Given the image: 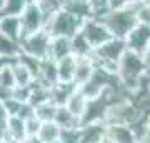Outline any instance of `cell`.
Segmentation results:
<instances>
[{
  "instance_id": "6da1fadb",
  "label": "cell",
  "mask_w": 150,
  "mask_h": 143,
  "mask_svg": "<svg viewBox=\"0 0 150 143\" xmlns=\"http://www.w3.org/2000/svg\"><path fill=\"white\" fill-rule=\"evenodd\" d=\"M100 22L107 27V30L112 33L113 38H120V40H125V38L129 37V33L139 25L137 12L132 7V0H130V4L127 8L110 10Z\"/></svg>"
},
{
  "instance_id": "7a4b0ae2",
  "label": "cell",
  "mask_w": 150,
  "mask_h": 143,
  "mask_svg": "<svg viewBox=\"0 0 150 143\" xmlns=\"http://www.w3.org/2000/svg\"><path fill=\"white\" fill-rule=\"evenodd\" d=\"M125 52H127V43H125V40L112 38L110 42H107L100 48H97L92 57L95 60L97 67H102L107 72L117 75V65Z\"/></svg>"
},
{
  "instance_id": "3957f363",
  "label": "cell",
  "mask_w": 150,
  "mask_h": 143,
  "mask_svg": "<svg viewBox=\"0 0 150 143\" xmlns=\"http://www.w3.org/2000/svg\"><path fill=\"white\" fill-rule=\"evenodd\" d=\"M82 23L83 20L74 17L72 13H69L67 10L57 12L52 18L47 20V25H45V32L50 35V37H64V38H72L75 37L77 33L80 32Z\"/></svg>"
},
{
  "instance_id": "277c9868",
  "label": "cell",
  "mask_w": 150,
  "mask_h": 143,
  "mask_svg": "<svg viewBox=\"0 0 150 143\" xmlns=\"http://www.w3.org/2000/svg\"><path fill=\"white\" fill-rule=\"evenodd\" d=\"M50 35L45 30L33 35H27L20 40V53L38 62L48 60V47H50Z\"/></svg>"
},
{
  "instance_id": "5b68a950",
  "label": "cell",
  "mask_w": 150,
  "mask_h": 143,
  "mask_svg": "<svg viewBox=\"0 0 150 143\" xmlns=\"http://www.w3.org/2000/svg\"><path fill=\"white\" fill-rule=\"evenodd\" d=\"M20 25H22V38L45 30L47 18L38 7V0H28L27 2V7H25V10L20 17Z\"/></svg>"
},
{
  "instance_id": "8992f818",
  "label": "cell",
  "mask_w": 150,
  "mask_h": 143,
  "mask_svg": "<svg viewBox=\"0 0 150 143\" xmlns=\"http://www.w3.org/2000/svg\"><path fill=\"white\" fill-rule=\"evenodd\" d=\"M80 33H82V37L87 40V43L92 47L93 52L113 38L112 33L107 30V27L103 25L100 20H95V18H87V20H83Z\"/></svg>"
},
{
  "instance_id": "52a82bcc",
  "label": "cell",
  "mask_w": 150,
  "mask_h": 143,
  "mask_svg": "<svg viewBox=\"0 0 150 143\" xmlns=\"http://www.w3.org/2000/svg\"><path fill=\"white\" fill-rule=\"evenodd\" d=\"M110 106V101L103 95L97 97L93 100H88L83 117L80 118V127L93 125V123H105V115Z\"/></svg>"
},
{
  "instance_id": "ba28073f",
  "label": "cell",
  "mask_w": 150,
  "mask_h": 143,
  "mask_svg": "<svg viewBox=\"0 0 150 143\" xmlns=\"http://www.w3.org/2000/svg\"><path fill=\"white\" fill-rule=\"evenodd\" d=\"M125 43H127V50L144 55L147 47L150 45V27L139 23L125 38Z\"/></svg>"
},
{
  "instance_id": "9c48e42d",
  "label": "cell",
  "mask_w": 150,
  "mask_h": 143,
  "mask_svg": "<svg viewBox=\"0 0 150 143\" xmlns=\"http://www.w3.org/2000/svg\"><path fill=\"white\" fill-rule=\"evenodd\" d=\"M107 138V125L105 123H93L79 128L77 143H102Z\"/></svg>"
},
{
  "instance_id": "30bf717a",
  "label": "cell",
  "mask_w": 150,
  "mask_h": 143,
  "mask_svg": "<svg viewBox=\"0 0 150 143\" xmlns=\"http://www.w3.org/2000/svg\"><path fill=\"white\" fill-rule=\"evenodd\" d=\"M97 65L93 57H87V58H77L75 65V77H74V85L75 88H82L83 85L92 78V75L95 72Z\"/></svg>"
},
{
  "instance_id": "8fae6325",
  "label": "cell",
  "mask_w": 150,
  "mask_h": 143,
  "mask_svg": "<svg viewBox=\"0 0 150 143\" xmlns=\"http://www.w3.org/2000/svg\"><path fill=\"white\" fill-rule=\"evenodd\" d=\"M72 55V42L70 38L64 37H52L50 38V47H48V60L60 62Z\"/></svg>"
},
{
  "instance_id": "7c38bea8",
  "label": "cell",
  "mask_w": 150,
  "mask_h": 143,
  "mask_svg": "<svg viewBox=\"0 0 150 143\" xmlns=\"http://www.w3.org/2000/svg\"><path fill=\"white\" fill-rule=\"evenodd\" d=\"M107 138L112 143H139L129 125H108Z\"/></svg>"
},
{
  "instance_id": "4fadbf2b",
  "label": "cell",
  "mask_w": 150,
  "mask_h": 143,
  "mask_svg": "<svg viewBox=\"0 0 150 143\" xmlns=\"http://www.w3.org/2000/svg\"><path fill=\"white\" fill-rule=\"evenodd\" d=\"M75 65H77V58H75L74 55H70L67 58L57 62V80H59V83L74 85Z\"/></svg>"
},
{
  "instance_id": "5bb4252c",
  "label": "cell",
  "mask_w": 150,
  "mask_h": 143,
  "mask_svg": "<svg viewBox=\"0 0 150 143\" xmlns=\"http://www.w3.org/2000/svg\"><path fill=\"white\" fill-rule=\"evenodd\" d=\"M0 33H4L13 42L20 43L22 40V25L17 17H0Z\"/></svg>"
},
{
  "instance_id": "9a60e30c",
  "label": "cell",
  "mask_w": 150,
  "mask_h": 143,
  "mask_svg": "<svg viewBox=\"0 0 150 143\" xmlns=\"http://www.w3.org/2000/svg\"><path fill=\"white\" fill-rule=\"evenodd\" d=\"M12 73H13V80H15L17 87H32V83L35 82L33 73L28 70L27 65H23L20 60H13V63L10 65Z\"/></svg>"
},
{
  "instance_id": "2e32d148",
  "label": "cell",
  "mask_w": 150,
  "mask_h": 143,
  "mask_svg": "<svg viewBox=\"0 0 150 143\" xmlns=\"http://www.w3.org/2000/svg\"><path fill=\"white\" fill-rule=\"evenodd\" d=\"M5 135L18 143H23L27 140L25 120H22L20 117H8V120L5 123Z\"/></svg>"
},
{
  "instance_id": "e0dca14e",
  "label": "cell",
  "mask_w": 150,
  "mask_h": 143,
  "mask_svg": "<svg viewBox=\"0 0 150 143\" xmlns=\"http://www.w3.org/2000/svg\"><path fill=\"white\" fill-rule=\"evenodd\" d=\"M62 8L80 20L90 18V0H64Z\"/></svg>"
},
{
  "instance_id": "ac0fdd59",
  "label": "cell",
  "mask_w": 150,
  "mask_h": 143,
  "mask_svg": "<svg viewBox=\"0 0 150 143\" xmlns=\"http://www.w3.org/2000/svg\"><path fill=\"white\" fill-rule=\"evenodd\" d=\"M77 90L75 85H62V83H57L55 87L50 88V101L54 103L55 106H65L67 101L74 92Z\"/></svg>"
},
{
  "instance_id": "d6986e66",
  "label": "cell",
  "mask_w": 150,
  "mask_h": 143,
  "mask_svg": "<svg viewBox=\"0 0 150 143\" xmlns=\"http://www.w3.org/2000/svg\"><path fill=\"white\" fill-rule=\"evenodd\" d=\"M87 103H88V100H87V97L82 93L79 88L74 92V95L69 98V101H67V105H65V108L74 115L75 118H79L80 120L82 117H83V113H85V108H87Z\"/></svg>"
},
{
  "instance_id": "ffe728a7",
  "label": "cell",
  "mask_w": 150,
  "mask_h": 143,
  "mask_svg": "<svg viewBox=\"0 0 150 143\" xmlns=\"http://www.w3.org/2000/svg\"><path fill=\"white\" fill-rule=\"evenodd\" d=\"M37 138H38L42 143H55V142H60V138H62V128H60L55 122L42 123V127H40V132H38Z\"/></svg>"
},
{
  "instance_id": "44dd1931",
  "label": "cell",
  "mask_w": 150,
  "mask_h": 143,
  "mask_svg": "<svg viewBox=\"0 0 150 143\" xmlns=\"http://www.w3.org/2000/svg\"><path fill=\"white\" fill-rule=\"evenodd\" d=\"M54 122L57 123L62 130H77V128H80V120L75 118L65 106H59Z\"/></svg>"
},
{
  "instance_id": "7402d4cb",
  "label": "cell",
  "mask_w": 150,
  "mask_h": 143,
  "mask_svg": "<svg viewBox=\"0 0 150 143\" xmlns=\"http://www.w3.org/2000/svg\"><path fill=\"white\" fill-rule=\"evenodd\" d=\"M72 42V55L75 58H87V57H92L93 55V50L92 47L87 43V40L82 37V33L79 32L75 37L70 38Z\"/></svg>"
},
{
  "instance_id": "603a6c76",
  "label": "cell",
  "mask_w": 150,
  "mask_h": 143,
  "mask_svg": "<svg viewBox=\"0 0 150 143\" xmlns=\"http://www.w3.org/2000/svg\"><path fill=\"white\" fill-rule=\"evenodd\" d=\"M20 55V43L10 40L4 33H0V57L2 58L17 60Z\"/></svg>"
},
{
  "instance_id": "cb8c5ba5",
  "label": "cell",
  "mask_w": 150,
  "mask_h": 143,
  "mask_svg": "<svg viewBox=\"0 0 150 143\" xmlns=\"http://www.w3.org/2000/svg\"><path fill=\"white\" fill-rule=\"evenodd\" d=\"M28 0H5V7H4V12L2 15L4 17H17L20 18L25 7H27ZM0 15V17H2Z\"/></svg>"
},
{
  "instance_id": "d4e9b609",
  "label": "cell",
  "mask_w": 150,
  "mask_h": 143,
  "mask_svg": "<svg viewBox=\"0 0 150 143\" xmlns=\"http://www.w3.org/2000/svg\"><path fill=\"white\" fill-rule=\"evenodd\" d=\"M57 110H59V106H55L52 101H47V103H43V105L35 108V117H37L42 123L54 122L55 115H57Z\"/></svg>"
},
{
  "instance_id": "484cf974",
  "label": "cell",
  "mask_w": 150,
  "mask_h": 143,
  "mask_svg": "<svg viewBox=\"0 0 150 143\" xmlns=\"http://www.w3.org/2000/svg\"><path fill=\"white\" fill-rule=\"evenodd\" d=\"M132 7L137 12V20L142 25H149L150 27V2L145 0H132Z\"/></svg>"
},
{
  "instance_id": "4316f807",
  "label": "cell",
  "mask_w": 150,
  "mask_h": 143,
  "mask_svg": "<svg viewBox=\"0 0 150 143\" xmlns=\"http://www.w3.org/2000/svg\"><path fill=\"white\" fill-rule=\"evenodd\" d=\"M62 5H64V0H57V2L55 0H38V7L47 20L52 18L57 12L62 10Z\"/></svg>"
},
{
  "instance_id": "83f0119b",
  "label": "cell",
  "mask_w": 150,
  "mask_h": 143,
  "mask_svg": "<svg viewBox=\"0 0 150 143\" xmlns=\"http://www.w3.org/2000/svg\"><path fill=\"white\" fill-rule=\"evenodd\" d=\"M13 63V62H12ZM17 85H15V80H13V73H12V68L10 65L7 67V68H4L2 72H0V88L2 90H13Z\"/></svg>"
},
{
  "instance_id": "f1b7e54d",
  "label": "cell",
  "mask_w": 150,
  "mask_h": 143,
  "mask_svg": "<svg viewBox=\"0 0 150 143\" xmlns=\"http://www.w3.org/2000/svg\"><path fill=\"white\" fill-rule=\"evenodd\" d=\"M30 87H15L12 92V98L10 100L17 101V103H28L30 100Z\"/></svg>"
},
{
  "instance_id": "f546056e",
  "label": "cell",
  "mask_w": 150,
  "mask_h": 143,
  "mask_svg": "<svg viewBox=\"0 0 150 143\" xmlns=\"http://www.w3.org/2000/svg\"><path fill=\"white\" fill-rule=\"evenodd\" d=\"M40 127H42V122L37 117H32V118H28V120H25V133H27V138H37L38 132H40Z\"/></svg>"
},
{
  "instance_id": "4dcf8cb0",
  "label": "cell",
  "mask_w": 150,
  "mask_h": 143,
  "mask_svg": "<svg viewBox=\"0 0 150 143\" xmlns=\"http://www.w3.org/2000/svg\"><path fill=\"white\" fill-rule=\"evenodd\" d=\"M7 120H8V113H7L5 103L0 100V127H5Z\"/></svg>"
},
{
  "instance_id": "1f68e13d",
  "label": "cell",
  "mask_w": 150,
  "mask_h": 143,
  "mask_svg": "<svg viewBox=\"0 0 150 143\" xmlns=\"http://www.w3.org/2000/svg\"><path fill=\"white\" fill-rule=\"evenodd\" d=\"M12 62H13V60H10V58H2V57H0V72H2L4 68H7L8 65H12Z\"/></svg>"
},
{
  "instance_id": "d6a6232c",
  "label": "cell",
  "mask_w": 150,
  "mask_h": 143,
  "mask_svg": "<svg viewBox=\"0 0 150 143\" xmlns=\"http://www.w3.org/2000/svg\"><path fill=\"white\" fill-rule=\"evenodd\" d=\"M23 143H42V142H40L38 138H27Z\"/></svg>"
},
{
  "instance_id": "836d02e7",
  "label": "cell",
  "mask_w": 150,
  "mask_h": 143,
  "mask_svg": "<svg viewBox=\"0 0 150 143\" xmlns=\"http://www.w3.org/2000/svg\"><path fill=\"white\" fill-rule=\"evenodd\" d=\"M4 7H5V0H0V15H2V12H4Z\"/></svg>"
},
{
  "instance_id": "e575fe53",
  "label": "cell",
  "mask_w": 150,
  "mask_h": 143,
  "mask_svg": "<svg viewBox=\"0 0 150 143\" xmlns=\"http://www.w3.org/2000/svg\"><path fill=\"white\" fill-rule=\"evenodd\" d=\"M102 143H112V142H110V140H108V138H105V140H103Z\"/></svg>"
}]
</instances>
